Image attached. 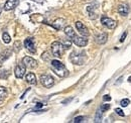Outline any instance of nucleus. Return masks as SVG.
<instances>
[{"mask_svg":"<svg viewBox=\"0 0 131 123\" xmlns=\"http://www.w3.org/2000/svg\"><path fill=\"white\" fill-rule=\"evenodd\" d=\"M51 68L53 70V72L61 78L67 77L69 72L67 70V68L65 67V65L60 61H57V60H52L51 61Z\"/></svg>","mask_w":131,"mask_h":123,"instance_id":"f257e3e1","label":"nucleus"},{"mask_svg":"<svg viewBox=\"0 0 131 123\" xmlns=\"http://www.w3.org/2000/svg\"><path fill=\"white\" fill-rule=\"evenodd\" d=\"M70 60L73 64L75 65H79L81 66L85 63L86 60V56H85V53H78V52H73L71 55H70Z\"/></svg>","mask_w":131,"mask_h":123,"instance_id":"f03ea898","label":"nucleus"},{"mask_svg":"<svg viewBox=\"0 0 131 123\" xmlns=\"http://www.w3.org/2000/svg\"><path fill=\"white\" fill-rule=\"evenodd\" d=\"M65 46L63 45V43H60V42H53L51 44V53L54 57H58V58H61L63 55H64V52H65Z\"/></svg>","mask_w":131,"mask_h":123,"instance_id":"7ed1b4c3","label":"nucleus"},{"mask_svg":"<svg viewBox=\"0 0 131 123\" xmlns=\"http://www.w3.org/2000/svg\"><path fill=\"white\" fill-rule=\"evenodd\" d=\"M40 82H41L42 86L46 87V88H51L54 85V79H53V77H51L50 75H48V74L40 76Z\"/></svg>","mask_w":131,"mask_h":123,"instance_id":"20e7f679","label":"nucleus"},{"mask_svg":"<svg viewBox=\"0 0 131 123\" xmlns=\"http://www.w3.org/2000/svg\"><path fill=\"white\" fill-rule=\"evenodd\" d=\"M101 23L104 26H106L107 28H109V29H114L115 27L117 26V22L115 20H113L112 18L107 17V16L105 15H103L101 17Z\"/></svg>","mask_w":131,"mask_h":123,"instance_id":"39448f33","label":"nucleus"},{"mask_svg":"<svg viewBox=\"0 0 131 123\" xmlns=\"http://www.w3.org/2000/svg\"><path fill=\"white\" fill-rule=\"evenodd\" d=\"M25 71H26V67L25 65L22 63V64H18L16 67H15V70H14V74H15V77L17 79H22L25 75Z\"/></svg>","mask_w":131,"mask_h":123,"instance_id":"423d86ee","label":"nucleus"},{"mask_svg":"<svg viewBox=\"0 0 131 123\" xmlns=\"http://www.w3.org/2000/svg\"><path fill=\"white\" fill-rule=\"evenodd\" d=\"M24 46L25 48L30 52L31 54H34L36 52V48H35V44H34V39L32 37H27L25 40H24Z\"/></svg>","mask_w":131,"mask_h":123,"instance_id":"0eeeda50","label":"nucleus"},{"mask_svg":"<svg viewBox=\"0 0 131 123\" xmlns=\"http://www.w3.org/2000/svg\"><path fill=\"white\" fill-rule=\"evenodd\" d=\"M72 42L76 45V46H87V44H88V39L85 37V36H78L77 34L72 38Z\"/></svg>","mask_w":131,"mask_h":123,"instance_id":"6e6552de","label":"nucleus"},{"mask_svg":"<svg viewBox=\"0 0 131 123\" xmlns=\"http://www.w3.org/2000/svg\"><path fill=\"white\" fill-rule=\"evenodd\" d=\"M22 63L28 69H35L37 67V61H35L34 59H32L31 57H24L22 59Z\"/></svg>","mask_w":131,"mask_h":123,"instance_id":"1a4fd4ad","label":"nucleus"},{"mask_svg":"<svg viewBox=\"0 0 131 123\" xmlns=\"http://www.w3.org/2000/svg\"><path fill=\"white\" fill-rule=\"evenodd\" d=\"M76 27H77V30L79 31L83 36H85V37L89 36L90 32H89V30H88L87 26H86L84 23H82L81 21H77V22H76Z\"/></svg>","mask_w":131,"mask_h":123,"instance_id":"9d476101","label":"nucleus"},{"mask_svg":"<svg viewBox=\"0 0 131 123\" xmlns=\"http://www.w3.org/2000/svg\"><path fill=\"white\" fill-rule=\"evenodd\" d=\"M18 4H19V0H7L4 4L3 8H4V10L9 11V10H12L15 7H17Z\"/></svg>","mask_w":131,"mask_h":123,"instance_id":"9b49d317","label":"nucleus"},{"mask_svg":"<svg viewBox=\"0 0 131 123\" xmlns=\"http://www.w3.org/2000/svg\"><path fill=\"white\" fill-rule=\"evenodd\" d=\"M107 39H108V35H107V33H104V32L103 33H99L95 37L96 43L99 44V45H104L107 42Z\"/></svg>","mask_w":131,"mask_h":123,"instance_id":"f8f14e48","label":"nucleus"},{"mask_svg":"<svg viewBox=\"0 0 131 123\" xmlns=\"http://www.w3.org/2000/svg\"><path fill=\"white\" fill-rule=\"evenodd\" d=\"M118 13L122 16L128 15L129 13V6L127 4H121L118 6Z\"/></svg>","mask_w":131,"mask_h":123,"instance_id":"ddd939ff","label":"nucleus"},{"mask_svg":"<svg viewBox=\"0 0 131 123\" xmlns=\"http://www.w3.org/2000/svg\"><path fill=\"white\" fill-rule=\"evenodd\" d=\"M66 21L65 19H62V18H59V19H57L53 23H52V26L57 29V30H61L63 27H64V25H65Z\"/></svg>","mask_w":131,"mask_h":123,"instance_id":"4468645a","label":"nucleus"},{"mask_svg":"<svg viewBox=\"0 0 131 123\" xmlns=\"http://www.w3.org/2000/svg\"><path fill=\"white\" fill-rule=\"evenodd\" d=\"M25 81L28 83V84H31V85H35L36 84V77L33 73H28L26 76H25Z\"/></svg>","mask_w":131,"mask_h":123,"instance_id":"2eb2a0df","label":"nucleus"},{"mask_svg":"<svg viewBox=\"0 0 131 123\" xmlns=\"http://www.w3.org/2000/svg\"><path fill=\"white\" fill-rule=\"evenodd\" d=\"M65 33H66V35H67L71 40H72V38L76 35V32L74 31L73 27L70 26V25H68V26H66L65 27Z\"/></svg>","mask_w":131,"mask_h":123,"instance_id":"dca6fc26","label":"nucleus"},{"mask_svg":"<svg viewBox=\"0 0 131 123\" xmlns=\"http://www.w3.org/2000/svg\"><path fill=\"white\" fill-rule=\"evenodd\" d=\"M7 89L5 88V87H0V104H2V102L6 99V97H7Z\"/></svg>","mask_w":131,"mask_h":123,"instance_id":"f3484780","label":"nucleus"},{"mask_svg":"<svg viewBox=\"0 0 131 123\" xmlns=\"http://www.w3.org/2000/svg\"><path fill=\"white\" fill-rule=\"evenodd\" d=\"M10 55H11V52L10 50H4V52H2L1 53V55H0V63H2V61H4L6 59H8L9 57H10Z\"/></svg>","mask_w":131,"mask_h":123,"instance_id":"a211bd4d","label":"nucleus"},{"mask_svg":"<svg viewBox=\"0 0 131 123\" xmlns=\"http://www.w3.org/2000/svg\"><path fill=\"white\" fill-rule=\"evenodd\" d=\"M2 39H3V42H4L5 44H9V43L11 42V37H10V35L8 34V32H3V34H2Z\"/></svg>","mask_w":131,"mask_h":123,"instance_id":"6ab92c4d","label":"nucleus"},{"mask_svg":"<svg viewBox=\"0 0 131 123\" xmlns=\"http://www.w3.org/2000/svg\"><path fill=\"white\" fill-rule=\"evenodd\" d=\"M102 110L101 109H99L98 111H97V113H96V117H95V122H100L101 120H102Z\"/></svg>","mask_w":131,"mask_h":123,"instance_id":"aec40b11","label":"nucleus"},{"mask_svg":"<svg viewBox=\"0 0 131 123\" xmlns=\"http://www.w3.org/2000/svg\"><path fill=\"white\" fill-rule=\"evenodd\" d=\"M129 104H130V100H129V99H122V100L120 101V105H121L122 107H127Z\"/></svg>","mask_w":131,"mask_h":123,"instance_id":"412c9836","label":"nucleus"},{"mask_svg":"<svg viewBox=\"0 0 131 123\" xmlns=\"http://www.w3.org/2000/svg\"><path fill=\"white\" fill-rule=\"evenodd\" d=\"M63 45L65 46L66 49H68V48H70L71 46H72V40L71 39H68V40H65L64 43H63Z\"/></svg>","mask_w":131,"mask_h":123,"instance_id":"4be33fe9","label":"nucleus"},{"mask_svg":"<svg viewBox=\"0 0 131 123\" xmlns=\"http://www.w3.org/2000/svg\"><path fill=\"white\" fill-rule=\"evenodd\" d=\"M102 110V112H106L110 109V104H102V106L100 108Z\"/></svg>","mask_w":131,"mask_h":123,"instance_id":"5701e85b","label":"nucleus"},{"mask_svg":"<svg viewBox=\"0 0 131 123\" xmlns=\"http://www.w3.org/2000/svg\"><path fill=\"white\" fill-rule=\"evenodd\" d=\"M84 120H85V117H84V116H78V117H76V118L74 119V122H76V123L83 122Z\"/></svg>","mask_w":131,"mask_h":123,"instance_id":"b1692460","label":"nucleus"},{"mask_svg":"<svg viewBox=\"0 0 131 123\" xmlns=\"http://www.w3.org/2000/svg\"><path fill=\"white\" fill-rule=\"evenodd\" d=\"M115 112H116L118 115H120L121 117H124V116H125V114L123 113V111H122L120 108H116V109H115Z\"/></svg>","mask_w":131,"mask_h":123,"instance_id":"393cba45","label":"nucleus"},{"mask_svg":"<svg viewBox=\"0 0 131 123\" xmlns=\"http://www.w3.org/2000/svg\"><path fill=\"white\" fill-rule=\"evenodd\" d=\"M127 34H128V33H127V31H124V32H123V34H122V35H121V37H120V42H121V43H123V42L125 40V38H126Z\"/></svg>","mask_w":131,"mask_h":123,"instance_id":"a878e982","label":"nucleus"},{"mask_svg":"<svg viewBox=\"0 0 131 123\" xmlns=\"http://www.w3.org/2000/svg\"><path fill=\"white\" fill-rule=\"evenodd\" d=\"M48 55H49L48 53H45V54H42L41 58H42L45 61H49V60H50V57H49V56H48Z\"/></svg>","mask_w":131,"mask_h":123,"instance_id":"bb28decb","label":"nucleus"},{"mask_svg":"<svg viewBox=\"0 0 131 123\" xmlns=\"http://www.w3.org/2000/svg\"><path fill=\"white\" fill-rule=\"evenodd\" d=\"M103 101H105V102L111 101V96H109V95H104V96H103Z\"/></svg>","mask_w":131,"mask_h":123,"instance_id":"cd10ccee","label":"nucleus"},{"mask_svg":"<svg viewBox=\"0 0 131 123\" xmlns=\"http://www.w3.org/2000/svg\"><path fill=\"white\" fill-rule=\"evenodd\" d=\"M42 106H43V104H42V103H37V104H36V106H35V108H36V109H38V108L42 107Z\"/></svg>","mask_w":131,"mask_h":123,"instance_id":"c85d7f7f","label":"nucleus"},{"mask_svg":"<svg viewBox=\"0 0 131 123\" xmlns=\"http://www.w3.org/2000/svg\"><path fill=\"white\" fill-rule=\"evenodd\" d=\"M128 81H129V82H131V77L128 78Z\"/></svg>","mask_w":131,"mask_h":123,"instance_id":"c756f323","label":"nucleus"},{"mask_svg":"<svg viewBox=\"0 0 131 123\" xmlns=\"http://www.w3.org/2000/svg\"><path fill=\"white\" fill-rule=\"evenodd\" d=\"M0 13H1V7H0Z\"/></svg>","mask_w":131,"mask_h":123,"instance_id":"7c9ffc66","label":"nucleus"}]
</instances>
